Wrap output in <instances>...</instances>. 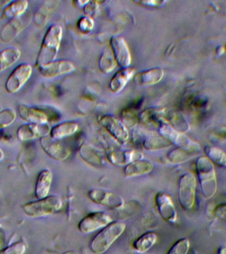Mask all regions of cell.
Masks as SVG:
<instances>
[{"label": "cell", "mask_w": 226, "mask_h": 254, "mask_svg": "<svg viewBox=\"0 0 226 254\" xmlns=\"http://www.w3.org/2000/svg\"><path fill=\"white\" fill-rule=\"evenodd\" d=\"M62 34V28L59 25H53L48 29L44 36L36 62L38 69L56 61L60 47Z\"/></svg>", "instance_id": "cell-1"}, {"label": "cell", "mask_w": 226, "mask_h": 254, "mask_svg": "<svg viewBox=\"0 0 226 254\" xmlns=\"http://www.w3.org/2000/svg\"><path fill=\"white\" fill-rule=\"evenodd\" d=\"M195 170L204 198L213 197L217 191V178L213 163L207 157H200L196 161Z\"/></svg>", "instance_id": "cell-2"}, {"label": "cell", "mask_w": 226, "mask_h": 254, "mask_svg": "<svg viewBox=\"0 0 226 254\" xmlns=\"http://www.w3.org/2000/svg\"><path fill=\"white\" fill-rule=\"evenodd\" d=\"M126 224L121 221H113L101 229L89 244V248L94 254L105 253L124 232Z\"/></svg>", "instance_id": "cell-3"}, {"label": "cell", "mask_w": 226, "mask_h": 254, "mask_svg": "<svg viewBox=\"0 0 226 254\" xmlns=\"http://www.w3.org/2000/svg\"><path fill=\"white\" fill-rule=\"evenodd\" d=\"M62 206L59 196L49 195L47 197L28 202L23 206L26 215L31 218H40L51 215L58 211Z\"/></svg>", "instance_id": "cell-4"}, {"label": "cell", "mask_w": 226, "mask_h": 254, "mask_svg": "<svg viewBox=\"0 0 226 254\" xmlns=\"http://www.w3.org/2000/svg\"><path fill=\"white\" fill-rule=\"evenodd\" d=\"M196 180L192 173H186L180 177L178 183V198L180 206L189 210L195 201Z\"/></svg>", "instance_id": "cell-5"}, {"label": "cell", "mask_w": 226, "mask_h": 254, "mask_svg": "<svg viewBox=\"0 0 226 254\" xmlns=\"http://www.w3.org/2000/svg\"><path fill=\"white\" fill-rule=\"evenodd\" d=\"M158 130L161 136L178 148L189 152L199 150L198 144L188 138L184 133L174 130L166 123H162L159 127Z\"/></svg>", "instance_id": "cell-6"}, {"label": "cell", "mask_w": 226, "mask_h": 254, "mask_svg": "<svg viewBox=\"0 0 226 254\" xmlns=\"http://www.w3.org/2000/svg\"><path fill=\"white\" fill-rule=\"evenodd\" d=\"M89 199L94 203L111 210H120L124 205V200L119 194L111 190L95 188L87 193Z\"/></svg>", "instance_id": "cell-7"}, {"label": "cell", "mask_w": 226, "mask_h": 254, "mask_svg": "<svg viewBox=\"0 0 226 254\" xmlns=\"http://www.w3.org/2000/svg\"><path fill=\"white\" fill-rule=\"evenodd\" d=\"M33 73V67L29 64L18 65L6 80L5 87L9 93H15L19 91L27 82Z\"/></svg>", "instance_id": "cell-8"}, {"label": "cell", "mask_w": 226, "mask_h": 254, "mask_svg": "<svg viewBox=\"0 0 226 254\" xmlns=\"http://www.w3.org/2000/svg\"><path fill=\"white\" fill-rule=\"evenodd\" d=\"M113 222L109 214L102 211L91 212L83 217L77 224L79 231L83 234H89L102 229Z\"/></svg>", "instance_id": "cell-9"}, {"label": "cell", "mask_w": 226, "mask_h": 254, "mask_svg": "<svg viewBox=\"0 0 226 254\" xmlns=\"http://www.w3.org/2000/svg\"><path fill=\"white\" fill-rule=\"evenodd\" d=\"M33 14L27 12L21 17L10 20L1 30L0 38L3 43H9L17 37L31 23Z\"/></svg>", "instance_id": "cell-10"}, {"label": "cell", "mask_w": 226, "mask_h": 254, "mask_svg": "<svg viewBox=\"0 0 226 254\" xmlns=\"http://www.w3.org/2000/svg\"><path fill=\"white\" fill-rule=\"evenodd\" d=\"M100 123L117 142L126 144L129 138L128 130L121 121L112 115H106L101 117Z\"/></svg>", "instance_id": "cell-11"}, {"label": "cell", "mask_w": 226, "mask_h": 254, "mask_svg": "<svg viewBox=\"0 0 226 254\" xmlns=\"http://www.w3.org/2000/svg\"><path fill=\"white\" fill-rule=\"evenodd\" d=\"M109 45L117 65L121 68L130 66L132 63V56L128 44L124 38L113 36L109 41Z\"/></svg>", "instance_id": "cell-12"}, {"label": "cell", "mask_w": 226, "mask_h": 254, "mask_svg": "<svg viewBox=\"0 0 226 254\" xmlns=\"http://www.w3.org/2000/svg\"><path fill=\"white\" fill-rule=\"evenodd\" d=\"M155 203L161 217L164 221L174 223L177 219V212L170 196L159 192L155 196Z\"/></svg>", "instance_id": "cell-13"}, {"label": "cell", "mask_w": 226, "mask_h": 254, "mask_svg": "<svg viewBox=\"0 0 226 254\" xmlns=\"http://www.w3.org/2000/svg\"><path fill=\"white\" fill-rule=\"evenodd\" d=\"M51 128L47 124H36V123H26L19 127L17 130V137L20 141L33 140L42 138L50 134Z\"/></svg>", "instance_id": "cell-14"}, {"label": "cell", "mask_w": 226, "mask_h": 254, "mask_svg": "<svg viewBox=\"0 0 226 254\" xmlns=\"http://www.w3.org/2000/svg\"><path fill=\"white\" fill-rule=\"evenodd\" d=\"M40 143L46 154L53 160L63 161L66 160L70 154V152L64 145L52 138L51 136L42 137L40 138Z\"/></svg>", "instance_id": "cell-15"}, {"label": "cell", "mask_w": 226, "mask_h": 254, "mask_svg": "<svg viewBox=\"0 0 226 254\" xmlns=\"http://www.w3.org/2000/svg\"><path fill=\"white\" fill-rule=\"evenodd\" d=\"M75 69L74 64L71 62L65 60L55 61L39 68L41 75L46 78H53L59 75L67 74L73 72Z\"/></svg>", "instance_id": "cell-16"}, {"label": "cell", "mask_w": 226, "mask_h": 254, "mask_svg": "<svg viewBox=\"0 0 226 254\" xmlns=\"http://www.w3.org/2000/svg\"><path fill=\"white\" fill-rule=\"evenodd\" d=\"M107 160L113 166H126L131 162L144 158L142 153L135 150H114L109 152Z\"/></svg>", "instance_id": "cell-17"}, {"label": "cell", "mask_w": 226, "mask_h": 254, "mask_svg": "<svg viewBox=\"0 0 226 254\" xmlns=\"http://www.w3.org/2000/svg\"><path fill=\"white\" fill-rule=\"evenodd\" d=\"M17 111L20 117L28 123L47 124L49 120L47 113L37 107L21 104L18 106Z\"/></svg>", "instance_id": "cell-18"}, {"label": "cell", "mask_w": 226, "mask_h": 254, "mask_svg": "<svg viewBox=\"0 0 226 254\" xmlns=\"http://www.w3.org/2000/svg\"><path fill=\"white\" fill-rule=\"evenodd\" d=\"M164 76V70L162 67H154L140 71L134 75V81L139 86H148L156 84L162 81Z\"/></svg>", "instance_id": "cell-19"}, {"label": "cell", "mask_w": 226, "mask_h": 254, "mask_svg": "<svg viewBox=\"0 0 226 254\" xmlns=\"http://www.w3.org/2000/svg\"><path fill=\"white\" fill-rule=\"evenodd\" d=\"M136 71L132 67L121 68L112 77L109 83V89L113 93L120 92L131 79L134 77Z\"/></svg>", "instance_id": "cell-20"}, {"label": "cell", "mask_w": 226, "mask_h": 254, "mask_svg": "<svg viewBox=\"0 0 226 254\" xmlns=\"http://www.w3.org/2000/svg\"><path fill=\"white\" fill-rule=\"evenodd\" d=\"M154 164L150 160L142 159L134 161L124 166V174L127 178H133L150 174L154 169Z\"/></svg>", "instance_id": "cell-21"}, {"label": "cell", "mask_w": 226, "mask_h": 254, "mask_svg": "<svg viewBox=\"0 0 226 254\" xmlns=\"http://www.w3.org/2000/svg\"><path fill=\"white\" fill-rule=\"evenodd\" d=\"M53 180V174L51 170H44L39 173L35 186V195L38 199L49 196Z\"/></svg>", "instance_id": "cell-22"}, {"label": "cell", "mask_w": 226, "mask_h": 254, "mask_svg": "<svg viewBox=\"0 0 226 254\" xmlns=\"http://www.w3.org/2000/svg\"><path fill=\"white\" fill-rule=\"evenodd\" d=\"M164 109H159L157 107H150L145 109L140 114V121L143 124L150 127H160L164 123L163 115Z\"/></svg>", "instance_id": "cell-23"}, {"label": "cell", "mask_w": 226, "mask_h": 254, "mask_svg": "<svg viewBox=\"0 0 226 254\" xmlns=\"http://www.w3.org/2000/svg\"><path fill=\"white\" fill-rule=\"evenodd\" d=\"M58 2L56 1H48L45 2L43 5L36 12L33 16L34 21L38 27H43L47 24L48 21L56 9Z\"/></svg>", "instance_id": "cell-24"}, {"label": "cell", "mask_w": 226, "mask_h": 254, "mask_svg": "<svg viewBox=\"0 0 226 254\" xmlns=\"http://www.w3.org/2000/svg\"><path fill=\"white\" fill-rule=\"evenodd\" d=\"M79 126L75 122H63L56 125L51 128L50 136L55 140H58L74 134L78 130Z\"/></svg>", "instance_id": "cell-25"}, {"label": "cell", "mask_w": 226, "mask_h": 254, "mask_svg": "<svg viewBox=\"0 0 226 254\" xmlns=\"http://www.w3.org/2000/svg\"><path fill=\"white\" fill-rule=\"evenodd\" d=\"M29 3L25 0L10 1L3 10V17L10 20L21 17L26 13Z\"/></svg>", "instance_id": "cell-26"}, {"label": "cell", "mask_w": 226, "mask_h": 254, "mask_svg": "<svg viewBox=\"0 0 226 254\" xmlns=\"http://www.w3.org/2000/svg\"><path fill=\"white\" fill-rule=\"evenodd\" d=\"M21 51L17 48H7L0 51V72L9 68L21 57Z\"/></svg>", "instance_id": "cell-27"}, {"label": "cell", "mask_w": 226, "mask_h": 254, "mask_svg": "<svg viewBox=\"0 0 226 254\" xmlns=\"http://www.w3.org/2000/svg\"><path fill=\"white\" fill-rule=\"evenodd\" d=\"M158 239V236L153 232L143 234L133 242V248L135 251L143 254L148 252L154 246Z\"/></svg>", "instance_id": "cell-28"}, {"label": "cell", "mask_w": 226, "mask_h": 254, "mask_svg": "<svg viewBox=\"0 0 226 254\" xmlns=\"http://www.w3.org/2000/svg\"><path fill=\"white\" fill-rule=\"evenodd\" d=\"M163 120L165 123L170 125L178 132L184 133L188 130V126L185 120L180 115L173 111L164 109Z\"/></svg>", "instance_id": "cell-29"}, {"label": "cell", "mask_w": 226, "mask_h": 254, "mask_svg": "<svg viewBox=\"0 0 226 254\" xmlns=\"http://www.w3.org/2000/svg\"><path fill=\"white\" fill-rule=\"evenodd\" d=\"M81 158L90 166L100 168L103 164L102 159L97 151L89 144H83L79 148Z\"/></svg>", "instance_id": "cell-30"}, {"label": "cell", "mask_w": 226, "mask_h": 254, "mask_svg": "<svg viewBox=\"0 0 226 254\" xmlns=\"http://www.w3.org/2000/svg\"><path fill=\"white\" fill-rule=\"evenodd\" d=\"M120 121L127 128L136 127L140 121L136 106L132 105L123 109L120 113Z\"/></svg>", "instance_id": "cell-31"}, {"label": "cell", "mask_w": 226, "mask_h": 254, "mask_svg": "<svg viewBox=\"0 0 226 254\" xmlns=\"http://www.w3.org/2000/svg\"><path fill=\"white\" fill-rule=\"evenodd\" d=\"M206 157L214 164L218 166L226 167V153L216 147L206 146L204 148Z\"/></svg>", "instance_id": "cell-32"}, {"label": "cell", "mask_w": 226, "mask_h": 254, "mask_svg": "<svg viewBox=\"0 0 226 254\" xmlns=\"http://www.w3.org/2000/svg\"><path fill=\"white\" fill-rule=\"evenodd\" d=\"M170 144L168 141L161 136H149L142 143L144 149L149 151L162 150L170 146Z\"/></svg>", "instance_id": "cell-33"}, {"label": "cell", "mask_w": 226, "mask_h": 254, "mask_svg": "<svg viewBox=\"0 0 226 254\" xmlns=\"http://www.w3.org/2000/svg\"><path fill=\"white\" fill-rule=\"evenodd\" d=\"M112 53V52H111ZM117 63L113 53L105 51L101 56L99 61V67L103 73H111L116 67Z\"/></svg>", "instance_id": "cell-34"}, {"label": "cell", "mask_w": 226, "mask_h": 254, "mask_svg": "<svg viewBox=\"0 0 226 254\" xmlns=\"http://www.w3.org/2000/svg\"><path fill=\"white\" fill-rule=\"evenodd\" d=\"M189 152L176 148L170 151L167 155L168 160L171 164H177L184 162L189 158Z\"/></svg>", "instance_id": "cell-35"}, {"label": "cell", "mask_w": 226, "mask_h": 254, "mask_svg": "<svg viewBox=\"0 0 226 254\" xmlns=\"http://www.w3.org/2000/svg\"><path fill=\"white\" fill-rule=\"evenodd\" d=\"M190 248L189 240L180 238L172 246L167 254H187Z\"/></svg>", "instance_id": "cell-36"}, {"label": "cell", "mask_w": 226, "mask_h": 254, "mask_svg": "<svg viewBox=\"0 0 226 254\" xmlns=\"http://www.w3.org/2000/svg\"><path fill=\"white\" fill-rule=\"evenodd\" d=\"M16 116L15 111L11 109H5L0 111V130L13 124Z\"/></svg>", "instance_id": "cell-37"}, {"label": "cell", "mask_w": 226, "mask_h": 254, "mask_svg": "<svg viewBox=\"0 0 226 254\" xmlns=\"http://www.w3.org/2000/svg\"><path fill=\"white\" fill-rule=\"evenodd\" d=\"M95 27L93 18L85 16L80 18L77 23V27L79 32L83 34H88L93 31Z\"/></svg>", "instance_id": "cell-38"}, {"label": "cell", "mask_w": 226, "mask_h": 254, "mask_svg": "<svg viewBox=\"0 0 226 254\" xmlns=\"http://www.w3.org/2000/svg\"><path fill=\"white\" fill-rule=\"evenodd\" d=\"M26 252L25 243L17 242L7 247L4 248L0 251V254H24Z\"/></svg>", "instance_id": "cell-39"}, {"label": "cell", "mask_w": 226, "mask_h": 254, "mask_svg": "<svg viewBox=\"0 0 226 254\" xmlns=\"http://www.w3.org/2000/svg\"><path fill=\"white\" fill-rule=\"evenodd\" d=\"M133 3L136 4L141 7L147 8H159L164 5L166 1L162 0H134Z\"/></svg>", "instance_id": "cell-40"}, {"label": "cell", "mask_w": 226, "mask_h": 254, "mask_svg": "<svg viewBox=\"0 0 226 254\" xmlns=\"http://www.w3.org/2000/svg\"><path fill=\"white\" fill-rule=\"evenodd\" d=\"M99 2L95 1H89L88 3L86 4L83 7L84 13L87 17L93 18L95 15H96L97 11L99 9Z\"/></svg>", "instance_id": "cell-41"}, {"label": "cell", "mask_w": 226, "mask_h": 254, "mask_svg": "<svg viewBox=\"0 0 226 254\" xmlns=\"http://www.w3.org/2000/svg\"><path fill=\"white\" fill-rule=\"evenodd\" d=\"M213 213L218 219L226 222V203L220 204L216 206L214 209Z\"/></svg>", "instance_id": "cell-42"}, {"label": "cell", "mask_w": 226, "mask_h": 254, "mask_svg": "<svg viewBox=\"0 0 226 254\" xmlns=\"http://www.w3.org/2000/svg\"><path fill=\"white\" fill-rule=\"evenodd\" d=\"M5 244V234L1 229H0V251L4 248Z\"/></svg>", "instance_id": "cell-43"}, {"label": "cell", "mask_w": 226, "mask_h": 254, "mask_svg": "<svg viewBox=\"0 0 226 254\" xmlns=\"http://www.w3.org/2000/svg\"><path fill=\"white\" fill-rule=\"evenodd\" d=\"M88 2L89 1H73L72 3L74 7L78 8L82 7H84V6L86 5Z\"/></svg>", "instance_id": "cell-44"}, {"label": "cell", "mask_w": 226, "mask_h": 254, "mask_svg": "<svg viewBox=\"0 0 226 254\" xmlns=\"http://www.w3.org/2000/svg\"><path fill=\"white\" fill-rule=\"evenodd\" d=\"M3 158L4 152H3V150H2L1 148H0V162H1V161L3 160Z\"/></svg>", "instance_id": "cell-45"}, {"label": "cell", "mask_w": 226, "mask_h": 254, "mask_svg": "<svg viewBox=\"0 0 226 254\" xmlns=\"http://www.w3.org/2000/svg\"><path fill=\"white\" fill-rule=\"evenodd\" d=\"M62 254H79L78 252L75 251H67L66 252H64V253Z\"/></svg>", "instance_id": "cell-46"}, {"label": "cell", "mask_w": 226, "mask_h": 254, "mask_svg": "<svg viewBox=\"0 0 226 254\" xmlns=\"http://www.w3.org/2000/svg\"></svg>", "instance_id": "cell-47"}]
</instances>
